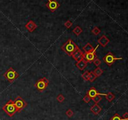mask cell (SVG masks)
<instances>
[{
	"label": "cell",
	"instance_id": "obj_25",
	"mask_svg": "<svg viewBox=\"0 0 128 120\" xmlns=\"http://www.w3.org/2000/svg\"><path fill=\"white\" fill-rule=\"evenodd\" d=\"M66 116H68V118H70L73 117V116L74 115V112L72 111V110L69 109V110H68L66 111Z\"/></svg>",
	"mask_w": 128,
	"mask_h": 120
},
{
	"label": "cell",
	"instance_id": "obj_7",
	"mask_svg": "<svg viewBox=\"0 0 128 120\" xmlns=\"http://www.w3.org/2000/svg\"><path fill=\"white\" fill-rule=\"evenodd\" d=\"M98 46H99V45H97L92 52H89V53L83 54V58L87 62V63H90V64L92 63V62H93L94 60L97 57L96 52V50H97V48H98Z\"/></svg>",
	"mask_w": 128,
	"mask_h": 120
},
{
	"label": "cell",
	"instance_id": "obj_23",
	"mask_svg": "<svg viewBox=\"0 0 128 120\" xmlns=\"http://www.w3.org/2000/svg\"><path fill=\"white\" fill-rule=\"evenodd\" d=\"M91 100H93V101L95 102V103L98 104L99 102L100 101H101V100H102V98H101V96L97 95V96H96L95 97H94L93 98L91 99Z\"/></svg>",
	"mask_w": 128,
	"mask_h": 120
},
{
	"label": "cell",
	"instance_id": "obj_3",
	"mask_svg": "<svg viewBox=\"0 0 128 120\" xmlns=\"http://www.w3.org/2000/svg\"><path fill=\"white\" fill-rule=\"evenodd\" d=\"M3 76L7 80L11 83L14 82L19 76V75L15 70L13 69L12 67H10L6 71V72L3 74Z\"/></svg>",
	"mask_w": 128,
	"mask_h": 120
},
{
	"label": "cell",
	"instance_id": "obj_8",
	"mask_svg": "<svg viewBox=\"0 0 128 120\" xmlns=\"http://www.w3.org/2000/svg\"><path fill=\"white\" fill-rule=\"evenodd\" d=\"M47 1H48V3H46V6L51 12H54L60 6V4L56 0H47Z\"/></svg>",
	"mask_w": 128,
	"mask_h": 120
},
{
	"label": "cell",
	"instance_id": "obj_14",
	"mask_svg": "<svg viewBox=\"0 0 128 120\" xmlns=\"http://www.w3.org/2000/svg\"><path fill=\"white\" fill-rule=\"evenodd\" d=\"M87 66V62L85 60L84 58H83L81 60L78 61L76 63V66L80 70H84Z\"/></svg>",
	"mask_w": 128,
	"mask_h": 120
},
{
	"label": "cell",
	"instance_id": "obj_17",
	"mask_svg": "<svg viewBox=\"0 0 128 120\" xmlns=\"http://www.w3.org/2000/svg\"><path fill=\"white\" fill-rule=\"evenodd\" d=\"M93 73L96 76V78H98L102 75V73H103V70L99 67H97V68H95L94 70L93 71Z\"/></svg>",
	"mask_w": 128,
	"mask_h": 120
},
{
	"label": "cell",
	"instance_id": "obj_5",
	"mask_svg": "<svg viewBox=\"0 0 128 120\" xmlns=\"http://www.w3.org/2000/svg\"><path fill=\"white\" fill-rule=\"evenodd\" d=\"M49 80L46 79V78H41L39 79L35 84V86L38 89L39 92H43L45 89L47 88L49 84Z\"/></svg>",
	"mask_w": 128,
	"mask_h": 120
},
{
	"label": "cell",
	"instance_id": "obj_27",
	"mask_svg": "<svg viewBox=\"0 0 128 120\" xmlns=\"http://www.w3.org/2000/svg\"><path fill=\"white\" fill-rule=\"evenodd\" d=\"M64 25L67 28H70L73 26V23H72L70 20H67L66 22L64 23Z\"/></svg>",
	"mask_w": 128,
	"mask_h": 120
},
{
	"label": "cell",
	"instance_id": "obj_13",
	"mask_svg": "<svg viewBox=\"0 0 128 120\" xmlns=\"http://www.w3.org/2000/svg\"><path fill=\"white\" fill-rule=\"evenodd\" d=\"M90 111L94 115H99V114L102 111V108L98 104L95 103L90 108Z\"/></svg>",
	"mask_w": 128,
	"mask_h": 120
},
{
	"label": "cell",
	"instance_id": "obj_19",
	"mask_svg": "<svg viewBox=\"0 0 128 120\" xmlns=\"http://www.w3.org/2000/svg\"><path fill=\"white\" fill-rule=\"evenodd\" d=\"M89 76H90V72H89L88 70H86L82 74L81 76H82V78L84 79V80H86V81H88Z\"/></svg>",
	"mask_w": 128,
	"mask_h": 120
},
{
	"label": "cell",
	"instance_id": "obj_10",
	"mask_svg": "<svg viewBox=\"0 0 128 120\" xmlns=\"http://www.w3.org/2000/svg\"><path fill=\"white\" fill-rule=\"evenodd\" d=\"M97 42H98L99 44L100 45H101L102 47H106V45L109 43L110 40H109V39L106 35H103L97 40Z\"/></svg>",
	"mask_w": 128,
	"mask_h": 120
},
{
	"label": "cell",
	"instance_id": "obj_29",
	"mask_svg": "<svg viewBox=\"0 0 128 120\" xmlns=\"http://www.w3.org/2000/svg\"><path fill=\"white\" fill-rule=\"evenodd\" d=\"M123 119L124 120H128V112H125L123 114Z\"/></svg>",
	"mask_w": 128,
	"mask_h": 120
},
{
	"label": "cell",
	"instance_id": "obj_2",
	"mask_svg": "<svg viewBox=\"0 0 128 120\" xmlns=\"http://www.w3.org/2000/svg\"><path fill=\"white\" fill-rule=\"evenodd\" d=\"M3 110L10 117H12L17 112L16 108L14 105V101L10 100L3 107Z\"/></svg>",
	"mask_w": 128,
	"mask_h": 120
},
{
	"label": "cell",
	"instance_id": "obj_18",
	"mask_svg": "<svg viewBox=\"0 0 128 120\" xmlns=\"http://www.w3.org/2000/svg\"><path fill=\"white\" fill-rule=\"evenodd\" d=\"M73 32L75 34L76 36H79L81 33L83 32V30L80 26H76L73 30Z\"/></svg>",
	"mask_w": 128,
	"mask_h": 120
},
{
	"label": "cell",
	"instance_id": "obj_21",
	"mask_svg": "<svg viewBox=\"0 0 128 120\" xmlns=\"http://www.w3.org/2000/svg\"><path fill=\"white\" fill-rule=\"evenodd\" d=\"M91 32H92V33L95 35V36H97V35H98L99 34L101 33V31L98 27H97V26H95V27H94V28L92 29V31Z\"/></svg>",
	"mask_w": 128,
	"mask_h": 120
},
{
	"label": "cell",
	"instance_id": "obj_4",
	"mask_svg": "<svg viewBox=\"0 0 128 120\" xmlns=\"http://www.w3.org/2000/svg\"><path fill=\"white\" fill-rule=\"evenodd\" d=\"M102 60L108 66H111L116 60H123V57H116L113 53L109 52L104 57H103Z\"/></svg>",
	"mask_w": 128,
	"mask_h": 120
},
{
	"label": "cell",
	"instance_id": "obj_12",
	"mask_svg": "<svg viewBox=\"0 0 128 120\" xmlns=\"http://www.w3.org/2000/svg\"><path fill=\"white\" fill-rule=\"evenodd\" d=\"M83 52L82 50L79 48V49L77 50L73 54L72 57L75 60L76 62H78V61L81 60L83 58Z\"/></svg>",
	"mask_w": 128,
	"mask_h": 120
},
{
	"label": "cell",
	"instance_id": "obj_11",
	"mask_svg": "<svg viewBox=\"0 0 128 120\" xmlns=\"http://www.w3.org/2000/svg\"><path fill=\"white\" fill-rule=\"evenodd\" d=\"M38 27V25L33 20H30L25 25V28L28 30L29 32H33Z\"/></svg>",
	"mask_w": 128,
	"mask_h": 120
},
{
	"label": "cell",
	"instance_id": "obj_6",
	"mask_svg": "<svg viewBox=\"0 0 128 120\" xmlns=\"http://www.w3.org/2000/svg\"><path fill=\"white\" fill-rule=\"evenodd\" d=\"M14 105L16 108L17 112H20L24 108L27 106L28 104L25 100H23L21 96H18L14 101Z\"/></svg>",
	"mask_w": 128,
	"mask_h": 120
},
{
	"label": "cell",
	"instance_id": "obj_24",
	"mask_svg": "<svg viewBox=\"0 0 128 120\" xmlns=\"http://www.w3.org/2000/svg\"><path fill=\"white\" fill-rule=\"evenodd\" d=\"M110 120H124L123 119V118L121 117L120 115L118 113L114 114V116L110 119Z\"/></svg>",
	"mask_w": 128,
	"mask_h": 120
},
{
	"label": "cell",
	"instance_id": "obj_20",
	"mask_svg": "<svg viewBox=\"0 0 128 120\" xmlns=\"http://www.w3.org/2000/svg\"><path fill=\"white\" fill-rule=\"evenodd\" d=\"M96 76L94 75V74L93 73V72H90V76L89 78L88 81H89L90 82H93L96 79Z\"/></svg>",
	"mask_w": 128,
	"mask_h": 120
},
{
	"label": "cell",
	"instance_id": "obj_22",
	"mask_svg": "<svg viewBox=\"0 0 128 120\" xmlns=\"http://www.w3.org/2000/svg\"><path fill=\"white\" fill-rule=\"evenodd\" d=\"M56 100L57 101H58V102L61 103V102H63V101L65 100V98H64V96L62 94H58V96H57Z\"/></svg>",
	"mask_w": 128,
	"mask_h": 120
},
{
	"label": "cell",
	"instance_id": "obj_26",
	"mask_svg": "<svg viewBox=\"0 0 128 120\" xmlns=\"http://www.w3.org/2000/svg\"><path fill=\"white\" fill-rule=\"evenodd\" d=\"M93 62L94 64L96 67H99V66L101 64V60L99 59V58H98L97 57H96V58L94 60L93 62Z\"/></svg>",
	"mask_w": 128,
	"mask_h": 120
},
{
	"label": "cell",
	"instance_id": "obj_16",
	"mask_svg": "<svg viewBox=\"0 0 128 120\" xmlns=\"http://www.w3.org/2000/svg\"><path fill=\"white\" fill-rule=\"evenodd\" d=\"M105 97L108 102H112V101L115 99V95H114V94H113L112 92H109L107 93V94H106Z\"/></svg>",
	"mask_w": 128,
	"mask_h": 120
},
{
	"label": "cell",
	"instance_id": "obj_15",
	"mask_svg": "<svg viewBox=\"0 0 128 120\" xmlns=\"http://www.w3.org/2000/svg\"><path fill=\"white\" fill-rule=\"evenodd\" d=\"M94 47L92 45L89 43H87L85 46L83 47V50L85 52V53H89V52H91L94 50Z\"/></svg>",
	"mask_w": 128,
	"mask_h": 120
},
{
	"label": "cell",
	"instance_id": "obj_28",
	"mask_svg": "<svg viewBox=\"0 0 128 120\" xmlns=\"http://www.w3.org/2000/svg\"><path fill=\"white\" fill-rule=\"evenodd\" d=\"M83 100L84 102H86V103H89V102H90V101L91 100V98L87 95V94H86V96H84V98H83Z\"/></svg>",
	"mask_w": 128,
	"mask_h": 120
},
{
	"label": "cell",
	"instance_id": "obj_9",
	"mask_svg": "<svg viewBox=\"0 0 128 120\" xmlns=\"http://www.w3.org/2000/svg\"><path fill=\"white\" fill-rule=\"evenodd\" d=\"M87 94L91 98V99L93 98L94 97H95L96 96L99 95V96H106V94H104V93H99L97 92V90H96V88L94 87H91L89 89V90L87 92Z\"/></svg>",
	"mask_w": 128,
	"mask_h": 120
},
{
	"label": "cell",
	"instance_id": "obj_1",
	"mask_svg": "<svg viewBox=\"0 0 128 120\" xmlns=\"http://www.w3.org/2000/svg\"><path fill=\"white\" fill-rule=\"evenodd\" d=\"M61 49L63 50V52H65L69 56H72L77 50L79 49V47L72 40V39L69 38L65 44L62 45Z\"/></svg>",
	"mask_w": 128,
	"mask_h": 120
}]
</instances>
